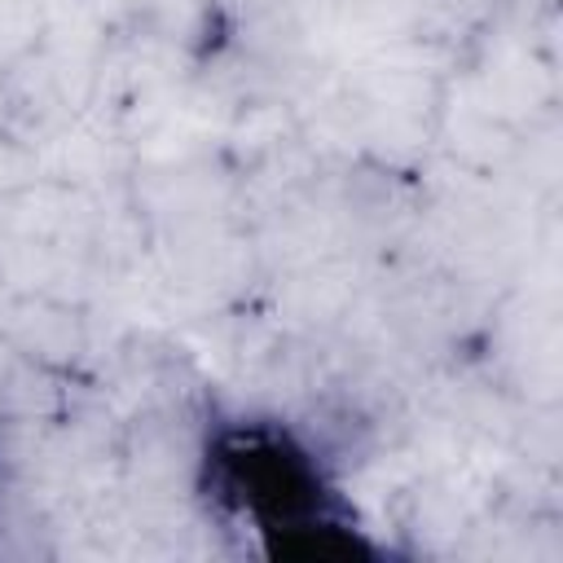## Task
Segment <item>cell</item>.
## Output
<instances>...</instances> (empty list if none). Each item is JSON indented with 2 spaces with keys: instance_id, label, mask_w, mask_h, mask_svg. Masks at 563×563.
Masks as SVG:
<instances>
[{
  "instance_id": "1",
  "label": "cell",
  "mask_w": 563,
  "mask_h": 563,
  "mask_svg": "<svg viewBox=\"0 0 563 563\" xmlns=\"http://www.w3.org/2000/svg\"><path fill=\"white\" fill-rule=\"evenodd\" d=\"M198 475L211 510L268 541L277 554H325L334 545H356L361 537L352 497L286 418L224 413L207 422Z\"/></svg>"
}]
</instances>
